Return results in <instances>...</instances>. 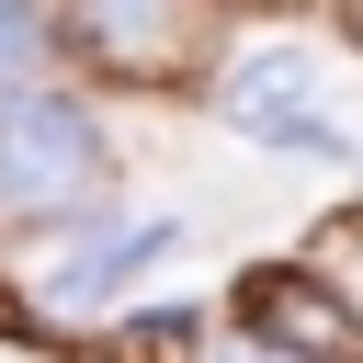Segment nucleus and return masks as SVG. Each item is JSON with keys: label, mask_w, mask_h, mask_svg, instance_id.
<instances>
[{"label": "nucleus", "mask_w": 363, "mask_h": 363, "mask_svg": "<svg viewBox=\"0 0 363 363\" xmlns=\"http://www.w3.org/2000/svg\"><path fill=\"white\" fill-rule=\"evenodd\" d=\"M238 318L261 329V352H284V363H363V306H340L318 272H250L238 284Z\"/></svg>", "instance_id": "obj_3"}, {"label": "nucleus", "mask_w": 363, "mask_h": 363, "mask_svg": "<svg viewBox=\"0 0 363 363\" xmlns=\"http://www.w3.org/2000/svg\"><path fill=\"white\" fill-rule=\"evenodd\" d=\"M91 57H125V68H159V57H182L193 45V11H79L68 23Z\"/></svg>", "instance_id": "obj_5"}, {"label": "nucleus", "mask_w": 363, "mask_h": 363, "mask_svg": "<svg viewBox=\"0 0 363 363\" xmlns=\"http://www.w3.org/2000/svg\"><path fill=\"white\" fill-rule=\"evenodd\" d=\"M170 250H182V227H170V216H159V227H102V216H91L79 238H57V250H34V261H23V306H34V318H57V329H68V318H102V306H113V295H136Z\"/></svg>", "instance_id": "obj_2"}, {"label": "nucleus", "mask_w": 363, "mask_h": 363, "mask_svg": "<svg viewBox=\"0 0 363 363\" xmlns=\"http://www.w3.org/2000/svg\"><path fill=\"white\" fill-rule=\"evenodd\" d=\"M306 57H238V79H227V113L261 136V147H306V159H340V136L306 113Z\"/></svg>", "instance_id": "obj_4"}, {"label": "nucleus", "mask_w": 363, "mask_h": 363, "mask_svg": "<svg viewBox=\"0 0 363 363\" xmlns=\"http://www.w3.org/2000/svg\"><path fill=\"white\" fill-rule=\"evenodd\" d=\"M125 352H136V363H193V306H159V318H136V329H125Z\"/></svg>", "instance_id": "obj_6"}, {"label": "nucleus", "mask_w": 363, "mask_h": 363, "mask_svg": "<svg viewBox=\"0 0 363 363\" xmlns=\"http://www.w3.org/2000/svg\"><path fill=\"white\" fill-rule=\"evenodd\" d=\"M34 34H45V11H11V0H0V79L34 57Z\"/></svg>", "instance_id": "obj_7"}, {"label": "nucleus", "mask_w": 363, "mask_h": 363, "mask_svg": "<svg viewBox=\"0 0 363 363\" xmlns=\"http://www.w3.org/2000/svg\"><path fill=\"white\" fill-rule=\"evenodd\" d=\"M102 182V125L79 91H0V204L11 216H45V204H79Z\"/></svg>", "instance_id": "obj_1"}]
</instances>
